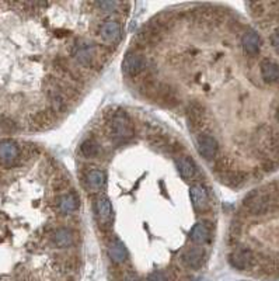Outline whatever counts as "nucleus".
<instances>
[{"label": "nucleus", "mask_w": 279, "mask_h": 281, "mask_svg": "<svg viewBox=\"0 0 279 281\" xmlns=\"http://www.w3.org/2000/svg\"><path fill=\"white\" fill-rule=\"evenodd\" d=\"M105 131L115 142H124L135 137L133 121L129 114L124 110L111 111L105 121Z\"/></svg>", "instance_id": "nucleus-1"}, {"label": "nucleus", "mask_w": 279, "mask_h": 281, "mask_svg": "<svg viewBox=\"0 0 279 281\" xmlns=\"http://www.w3.org/2000/svg\"><path fill=\"white\" fill-rule=\"evenodd\" d=\"M105 47H100L93 42H79L73 47L72 56L83 68L87 69H97L104 65Z\"/></svg>", "instance_id": "nucleus-2"}, {"label": "nucleus", "mask_w": 279, "mask_h": 281, "mask_svg": "<svg viewBox=\"0 0 279 281\" xmlns=\"http://www.w3.org/2000/svg\"><path fill=\"white\" fill-rule=\"evenodd\" d=\"M243 205L250 215H265L272 212L279 207L278 199L275 194L271 193H260V191H252L247 196Z\"/></svg>", "instance_id": "nucleus-3"}, {"label": "nucleus", "mask_w": 279, "mask_h": 281, "mask_svg": "<svg viewBox=\"0 0 279 281\" xmlns=\"http://www.w3.org/2000/svg\"><path fill=\"white\" fill-rule=\"evenodd\" d=\"M94 211H96V217L99 221L100 229L104 232L110 231L112 228V222H114V211H112L110 199L103 194L99 196L94 203Z\"/></svg>", "instance_id": "nucleus-4"}, {"label": "nucleus", "mask_w": 279, "mask_h": 281, "mask_svg": "<svg viewBox=\"0 0 279 281\" xmlns=\"http://www.w3.org/2000/svg\"><path fill=\"white\" fill-rule=\"evenodd\" d=\"M148 68V59L137 51H129L122 62V71L126 76H139Z\"/></svg>", "instance_id": "nucleus-5"}, {"label": "nucleus", "mask_w": 279, "mask_h": 281, "mask_svg": "<svg viewBox=\"0 0 279 281\" xmlns=\"http://www.w3.org/2000/svg\"><path fill=\"white\" fill-rule=\"evenodd\" d=\"M187 122H188V128L191 133H198L201 131L206 122V110L203 104L199 101H191L185 110Z\"/></svg>", "instance_id": "nucleus-6"}, {"label": "nucleus", "mask_w": 279, "mask_h": 281, "mask_svg": "<svg viewBox=\"0 0 279 281\" xmlns=\"http://www.w3.org/2000/svg\"><path fill=\"white\" fill-rule=\"evenodd\" d=\"M197 149L198 154L201 155L203 159H216L219 154V143L212 135L201 134L197 139Z\"/></svg>", "instance_id": "nucleus-7"}, {"label": "nucleus", "mask_w": 279, "mask_h": 281, "mask_svg": "<svg viewBox=\"0 0 279 281\" xmlns=\"http://www.w3.org/2000/svg\"><path fill=\"white\" fill-rule=\"evenodd\" d=\"M180 94L177 92V89L170 86L169 83H161L159 90H157V94L154 97V101H157V103L165 105V107H169V109L177 107L180 104Z\"/></svg>", "instance_id": "nucleus-8"}, {"label": "nucleus", "mask_w": 279, "mask_h": 281, "mask_svg": "<svg viewBox=\"0 0 279 281\" xmlns=\"http://www.w3.org/2000/svg\"><path fill=\"white\" fill-rule=\"evenodd\" d=\"M230 265L233 266L235 269L239 270H248L251 269L254 263H255V256L250 249L240 248L235 250L233 253H230L229 256Z\"/></svg>", "instance_id": "nucleus-9"}, {"label": "nucleus", "mask_w": 279, "mask_h": 281, "mask_svg": "<svg viewBox=\"0 0 279 281\" xmlns=\"http://www.w3.org/2000/svg\"><path fill=\"white\" fill-rule=\"evenodd\" d=\"M190 196H191L192 205H194V210L197 211L198 214H202L209 208V194L206 187L197 183L190 188Z\"/></svg>", "instance_id": "nucleus-10"}, {"label": "nucleus", "mask_w": 279, "mask_h": 281, "mask_svg": "<svg viewBox=\"0 0 279 281\" xmlns=\"http://www.w3.org/2000/svg\"><path fill=\"white\" fill-rule=\"evenodd\" d=\"M100 38L104 41L105 44L117 45L122 38V28L121 24L115 20H108L105 21L99 31Z\"/></svg>", "instance_id": "nucleus-11"}, {"label": "nucleus", "mask_w": 279, "mask_h": 281, "mask_svg": "<svg viewBox=\"0 0 279 281\" xmlns=\"http://www.w3.org/2000/svg\"><path fill=\"white\" fill-rule=\"evenodd\" d=\"M163 35L165 33H161L159 28H156L152 23H149L137 33L136 44H142L143 48H148L149 45H157L163 39Z\"/></svg>", "instance_id": "nucleus-12"}, {"label": "nucleus", "mask_w": 279, "mask_h": 281, "mask_svg": "<svg viewBox=\"0 0 279 281\" xmlns=\"http://www.w3.org/2000/svg\"><path fill=\"white\" fill-rule=\"evenodd\" d=\"M175 166L180 171V175L182 176V179L185 180H192L195 179L198 175V167L195 165V162L187 156V155H181L178 158H175Z\"/></svg>", "instance_id": "nucleus-13"}, {"label": "nucleus", "mask_w": 279, "mask_h": 281, "mask_svg": "<svg viewBox=\"0 0 279 281\" xmlns=\"http://www.w3.org/2000/svg\"><path fill=\"white\" fill-rule=\"evenodd\" d=\"M203 259H205V252L201 248H190L187 249L184 253L181 254V260L182 263L190 267L192 270H197L203 265Z\"/></svg>", "instance_id": "nucleus-14"}, {"label": "nucleus", "mask_w": 279, "mask_h": 281, "mask_svg": "<svg viewBox=\"0 0 279 281\" xmlns=\"http://www.w3.org/2000/svg\"><path fill=\"white\" fill-rule=\"evenodd\" d=\"M220 177V182L226 184L227 187L231 188H240L241 186H244V183L247 182V179H248V175H247L246 171L243 170H227L219 175Z\"/></svg>", "instance_id": "nucleus-15"}, {"label": "nucleus", "mask_w": 279, "mask_h": 281, "mask_svg": "<svg viewBox=\"0 0 279 281\" xmlns=\"http://www.w3.org/2000/svg\"><path fill=\"white\" fill-rule=\"evenodd\" d=\"M241 45L247 55L255 56L261 50V38L255 31H247L241 38Z\"/></svg>", "instance_id": "nucleus-16"}, {"label": "nucleus", "mask_w": 279, "mask_h": 281, "mask_svg": "<svg viewBox=\"0 0 279 281\" xmlns=\"http://www.w3.org/2000/svg\"><path fill=\"white\" fill-rule=\"evenodd\" d=\"M56 207L60 214H71L79 208V200L75 193L60 194L56 199Z\"/></svg>", "instance_id": "nucleus-17"}, {"label": "nucleus", "mask_w": 279, "mask_h": 281, "mask_svg": "<svg viewBox=\"0 0 279 281\" xmlns=\"http://www.w3.org/2000/svg\"><path fill=\"white\" fill-rule=\"evenodd\" d=\"M108 256H110L111 262H114L117 265H121L128 259V250L121 239L115 237L111 241V243L108 245Z\"/></svg>", "instance_id": "nucleus-18"}, {"label": "nucleus", "mask_w": 279, "mask_h": 281, "mask_svg": "<svg viewBox=\"0 0 279 281\" xmlns=\"http://www.w3.org/2000/svg\"><path fill=\"white\" fill-rule=\"evenodd\" d=\"M84 182H86V186L90 191H100L101 188L104 187L105 183V173L103 170H99V169H93V170H88L84 176Z\"/></svg>", "instance_id": "nucleus-19"}, {"label": "nucleus", "mask_w": 279, "mask_h": 281, "mask_svg": "<svg viewBox=\"0 0 279 281\" xmlns=\"http://www.w3.org/2000/svg\"><path fill=\"white\" fill-rule=\"evenodd\" d=\"M261 76L265 83L279 82V65L271 59H264L261 62Z\"/></svg>", "instance_id": "nucleus-20"}, {"label": "nucleus", "mask_w": 279, "mask_h": 281, "mask_svg": "<svg viewBox=\"0 0 279 281\" xmlns=\"http://www.w3.org/2000/svg\"><path fill=\"white\" fill-rule=\"evenodd\" d=\"M20 156V150L17 148V145L10 141H5V142H0V160L6 163V165H10L17 158Z\"/></svg>", "instance_id": "nucleus-21"}, {"label": "nucleus", "mask_w": 279, "mask_h": 281, "mask_svg": "<svg viewBox=\"0 0 279 281\" xmlns=\"http://www.w3.org/2000/svg\"><path fill=\"white\" fill-rule=\"evenodd\" d=\"M54 121H55L54 114L48 110L39 111L31 117V125L35 129H48L54 125Z\"/></svg>", "instance_id": "nucleus-22"}, {"label": "nucleus", "mask_w": 279, "mask_h": 281, "mask_svg": "<svg viewBox=\"0 0 279 281\" xmlns=\"http://www.w3.org/2000/svg\"><path fill=\"white\" fill-rule=\"evenodd\" d=\"M150 23L156 28H159L161 33H166V31L171 30L173 26L175 24V16L173 11H163V13L157 14L154 18H152Z\"/></svg>", "instance_id": "nucleus-23"}, {"label": "nucleus", "mask_w": 279, "mask_h": 281, "mask_svg": "<svg viewBox=\"0 0 279 281\" xmlns=\"http://www.w3.org/2000/svg\"><path fill=\"white\" fill-rule=\"evenodd\" d=\"M211 225L209 222H198L197 225L192 228L191 241L195 243H206L211 239Z\"/></svg>", "instance_id": "nucleus-24"}, {"label": "nucleus", "mask_w": 279, "mask_h": 281, "mask_svg": "<svg viewBox=\"0 0 279 281\" xmlns=\"http://www.w3.org/2000/svg\"><path fill=\"white\" fill-rule=\"evenodd\" d=\"M160 84L161 83L156 79L154 76H148L142 83H141V88H139V92L145 96V97H149V99H153L157 94V90H159Z\"/></svg>", "instance_id": "nucleus-25"}, {"label": "nucleus", "mask_w": 279, "mask_h": 281, "mask_svg": "<svg viewBox=\"0 0 279 281\" xmlns=\"http://www.w3.org/2000/svg\"><path fill=\"white\" fill-rule=\"evenodd\" d=\"M52 241L58 248H69L73 245V233L66 228H59L54 232Z\"/></svg>", "instance_id": "nucleus-26"}, {"label": "nucleus", "mask_w": 279, "mask_h": 281, "mask_svg": "<svg viewBox=\"0 0 279 281\" xmlns=\"http://www.w3.org/2000/svg\"><path fill=\"white\" fill-rule=\"evenodd\" d=\"M148 141L150 142V145H152L153 148L159 149L161 152H167L170 148V143H171V141H170L166 135H163V134H153V135H149Z\"/></svg>", "instance_id": "nucleus-27"}, {"label": "nucleus", "mask_w": 279, "mask_h": 281, "mask_svg": "<svg viewBox=\"0 0 279 281\" xmlns=\"http://www.w3.org/2000/svg\"><path fill=\"white\" fill-rule=\"evenodd\" d=\"M80 152L84 158H96L100 154L99 143L94 139H86L80 146Z\"/></svg>", "instance_id": "nucleus-28"}, {"label": "nucleus", "mask_w": 279, "mask_h": 281, "mask_svg": "<svg viewBox=\"0 0 279 281\" xmlns=\"http://www.w3.org/2000/svg\"><path fill=\"white\" fill-rule=\"evenodd\" d=\"M231 162L227 156H220V158H216L214 163V173H218V175H222L224 171L231 170Z\"/></svg>", "instance_id": "nucleus-29"}, {"label": "nucleus", "mask_w": 279, "mask_h": 281, "mask_svg": "<svg viewBox=\"0 0 279 281\" xmlns=\"http://www.w3.org/2000/svg\"><path fill=\"white\" fill-rule=\"evenodd\" d=\"M71 186V177L67 175H62V176H58L54 182V190L56 191H62V190H66Z\"/></svg>", "instance_id": "nucleus-30"}, {"label": "nucleus", "mask_w": 279, "mask_h": 281, "mask_svg": "<svg viewBox=\"0 0 279 281\" xmlns=\"http://www.w3.org/2000/svg\"><path fill=\"white\" fill-rule=\"evenodd\" d=\"M96 6L99 7L101 11H114L117 6H120L118 2H97Z\"/></svg>", "instance_id": "nucleus-31"}, {"label": "nucleus", "mask_w": 279, "mask_h": 281, "mask_svg": "<svg viewBox=\"0 0 279 281\" xmlns=\"http://www.w3.org/2000/svg\"><path fill=\"white\" fill-rule=\"evenodd\" d=\"M146 281H167V276L163 271H153L149 274Z\"/></svg>", "instance_id": "nucleus-32"}, {"label": "nucleus", "mask_w": 279, "mask_h": 281, "mask_svg": "<svg viewBox=\"0 0 279 281\" xmlns=\"http://www.w3.org/2000/svg\"><path fill=\"white\" fill-rule=\"evenodd\" d=\"M230 232L233 236H240L241 233V224L239 221H233V224L230 226Z\"/></svg>", "instance_id": "nucleus-33"}, {"label": "nucleus", "mask_w": 279, "mask_h": 281, "mask_svg": "<svg viewBox=\"0 0 279 281\" xmlns=\"http://www.w3.org/2000/svg\"><path fill=\"white\" fill-rule=\"evenodd\" d=\"M271 44H272L275 51L279 54V28L275 31V33H272V35H271Z\"/></svg>", "instance_id": "nucleus-34"}, {"label": "nucleus", "mask_w": 279, "mask_h": 281, "mask_svg": "<svg viewBox=\"0 0 279 281\" xmlns=\"http://www.w3.org/2000/svg\"><path fill=\"white\" fill-rule=\"evenodd\" d=\"M263 169L265 171H272L275 169V163L271 160H265L263 163Z\"/></svg>", "instance_id": "nucleus-35"}, {"label": "nucleus", "mask_w": 279, "mask_h": 281, "mask_svg": "<svg viewBox=\"0 0 279 281\" xmlns=\"http://www.w3.org/2000/svg\"><path fill=\"white\" fill-rule=\"evenodd\" d=\"M122 281H137V280H136V276H135V274L129 273V274H126V276L124 277V280Z\"/></svg>", "instance_id": "nucleus-36"}, {"label": "nucleus", "mask_w": 279, "mask_h": 281, "mask_svg": "<svg viewBox=\"0 0 279 281\" xmlns=\"http://www.w3.org/2000/svg\"><path fill=\"white\" fill-rule=\"evenodd\" d=\"M276 118H278V121H279V107H278V111H276Z\"/></svg>", "instance_id": "nucleus-37"}]
</instances>
